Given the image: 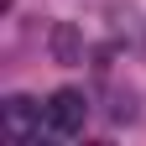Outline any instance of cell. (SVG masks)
I'll use <instances>...</instances> for the list:
<instances>
[{
	"instance_id": "1",
	"label": "cell",
	"mask_w": 146,
	"mask_h": 146,
	"mask_svg": "<svg viewBox=\"0 0 146 146\" xmlns=\"http://www.w3.org/2000/svg\"><path fill=\"white\" fill-rule=\"evenodd\" d=\"M42 125H47V104H36L26 94H11L5 104H0V131H5V141H16V146L36 141Z\"/></svg>"
},
{
	"instance_id": "2",
	"label": "cell",
	"mask_w": 146,
	"mask_h": 146,
	"mask_svg": "<svg viewBox=\"0 0 146 146\" xmlns=\"http://www.w3.org/2000/svg\"><path fill=\"white\" fill-rule=\"evenodd\" d=\"M84 120H89L84 89H58V94L47 99V131H52V136H78Z\"/></svg>"
},
{
	"instance_id": "3",
	"label": "cell",
	"mask_w": 146,
	"mask_h": 146,
	"mask_svg": "<svg viewBox=\"0 0 146 146\" xmlns=\"http://www.w3.org/2000/svg\"><path fill=\"white\" fill-rule=\"evenodd\" d=\"M52 47H58L63 63H78V42H73V26H58L52 31Z\"/></svg>"
}]
</instances>
